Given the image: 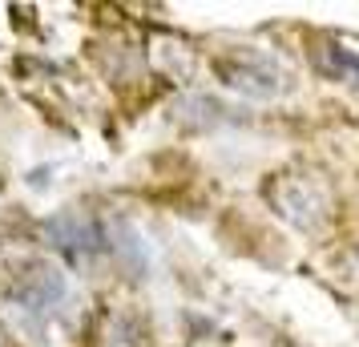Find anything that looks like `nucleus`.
<instances>
[{
  "label": "nucleus",
  "instance_id": "nucleus-4",
  "mask_svg": "<svg viewBox=\"0 0 359 347\" xmlns=\"http://www.w3.org/2000/svg\"><path fill=\"white\" fill-rule=\"evenodd\" d=\"M93 347H149V335L137 315L105 311L93 327Z\"/></svg>",
  "mask_w": 359,
  "mask_h": 347
},
{
  "label": "nucleus",
  "instance_id": "nucleus-6",
  "mask_svg": "<svg viewBox=\"0 0 359 347\" xmlns=\"http://www.w3.org/2000/svg\"><path fill=\"white\" fill-rule=\"evenodd\" d=\"M323 69L335 73L339 81H355L359 85V53H347V49H323Z\"/></svg>",
  "mask_w": 359,
  "mask_h": 347
},
{
  "label": "nucleus",
  "instance_id": "nucleus-2",
  "mask_svg": "<svg viewBox=\"0 0 359 347\" xmlns=\"http://www.w3.org/2000/svg\"><path fill=\"white\" fill-rule=\"evenodd\" d=\"M45 238H49L57 250H65L73 259H81L89 250H97V218L89 215V210H65V215H53L45 222Z\"/></svg>",
  "mask_w": 359,
  "mask_h": 347
},
{
  "label": "nucleus",
  "instance_id": "nucleus-5",
  "mask_svg": "<svg viewBox=\"0 0 359 347\" xmlns=\"http://www.w3.org/2000/svg\"><path fill=\"white\" fill-rule=\"evenodd\" d=\"M222 77H226L234 89H243V93H259V97H271L278 93L283 85H278L275 69L259 65V61H250V57H238V61H222Z\"/></svg>",
  "mask_w": 359,
  "mask_h": 347
},
{
  "label": "nucleus",
  "instance_id": "nucleus-3",
  "mask_svg": "<svg viewBox=\"0 0 359 347\" xmlns=\"http://www.w3.org/2000/svg\"><path fill=\"white\" fill-rule=\"evenodd\" d=\"M271 202L278 206L283 218H291L294 226H315L323 218V198L311 194L307 178H278L271 186Z\"/></svg>",
  "mask_w": 359,
  "mask_h": 347
},
{
  "label": "nucleus",
  "instance_id": "nucleus-1",
  "mask_svg": "<svg viewBox=\"0 0 359 347\" xmlns=\"http://www.w3.org/2000/svg\"><path fill=\"white\" fill-rule=\"evenodd\" d=\"M65 275L57 271V266H45L36 263L29 266L25 275L17 279V287H13V307L25 315H33V319H45L49 311H57V303L65 299Z\"/></svg>",
  "mask_w": 359,
  "mask_h": 347
}]
</instances>
